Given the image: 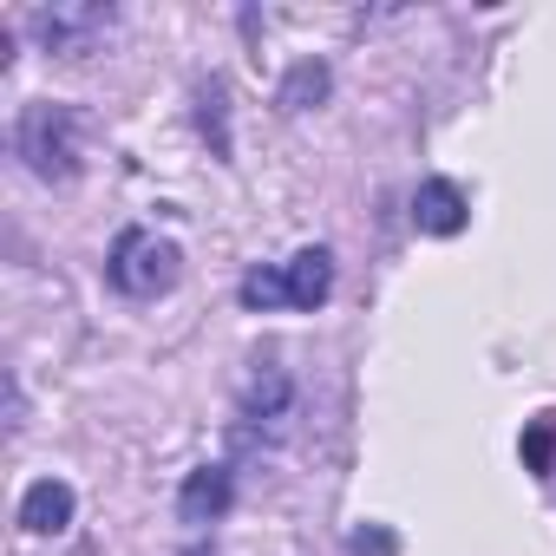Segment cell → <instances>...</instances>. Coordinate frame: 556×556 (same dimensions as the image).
<instances>
[{
    "label": "cell",
    "mask_w": 556,
    "mask_h": 556,
    "mask_svg": "<svg viewBox=\"0 0 556 556\" xmlns=\"http://www.w3.org/2000/svg\"><path fill=\"white\" fill-rule=\"evenodd\" d=\"M177 268H184V255H177V242H157L151 229H125L118 242H112V282L125 289V295H164V289H177Z\"/></svg>",
    "instance_id": "cell-1"
},
{
    "label": "cell",
    "mask_w": 556,
    "mask_h": 556,
    "mask_svg": "<svg viewBox=\"0 0 556 556\" xmlns=\"http://www.w3.org/2000/svg\"><path fill=\"white\" fill-rule=\"evenodd\" d=\"M21 157L34 164V177L66 184L79 151H73V112L66 105H27L21 112Z\"/></svg>",
    "instance_id": "cell-2"
},
{
    "label": "cell",
    "mask_w": 556,
    "mask_h": 556,
    "mask_svg": "<svg viewBox=\"0 0 556 556\" xmlns=\"http://www.w3.org/2000/svg\"><path fill=\"white\" fill-rule=\"evenodd\" d=\"M465 190L458 184H445V177H432V184H419L413 190V223L426 229V236H458L465 229Z\"/></svg>",
    "instance_id": "cell-3"
},
{
    "label": "cell",
    "mask_w": 556,
    "mask_h": 556,
    "mask_svg": "<svg viewBox=\"0 0 556 556\" xmlns=\"http://www.w3.org/2000/svg\"><path fill=\"white\" fill-rule=\"evenodd\" d=\"M21 523H27L34 536H60V530L73 523V484H60V478L27 484V497H21Z\"/></svg>",
    "instance_id": "cell-4"
},
{
    "label": "cell",
    "mask_w": 556,
    "mask_h": 556,
    "mask_svg": "<svg viewBox=\"0 0 556 556\" xmlns=\"http://www.w3.org/2000/svg\"><path fill=\"white\" fill-rule=\"evenodd\" d=\"M282 275H289V308H321L328 289H334V255L328 249H302Z\"/></svg>",
    "instance_id": "cell-5"
},
{
    "label": "cell",
    "mask_w": 556,
    "mask_h": 556,
    "mask_svg": "<svg viewBox=\"0 0 556 556\" xmlns=\"http://www.w3.org/2000/svg\"><path fill=\"white\" fill-rule=\"evenodd\" d=\"M223 510H229V471H223V465L190 471V478H184V497H177V517H184V523H210V517H223Z\"/></svg>",
    "instance_id": "cell-6"
},
{
    "label": "cell",
    "mask_w": 556,
    "mask_h": 556,
    "mask_svg": "<svg viewBox=\"0 0 556 556\" xmlns=\"http://www.w3.org/2000/svg\"><path fill=\"white\" fill-rule=\"evenodd\" d=\"M112 14H99V8H86V14H40V34H47V47H60V53H86V34H99Z\"/></svg>",
    "instance_id": "cell-7"
},
{
    "label": "cell",
    "mask_w": 556,
    "mask_h": 556,
    "mask_svg": "<svg viewBox=\"0 0 556 556\" xmlns=\"http://www.w3.org/2000/svg\"><path fill=\"white\" fill-rule=\"evenodd\" d=\"M242 302L262 308V315L282 308V302H289V275H282V268H249V275H242Z\"/></svg>",
    "instance_id": "cell-8"
},
{
    "label": "cell",
    "mask_w": 556,
    "mask_h": 556,
    "mask_svg": "<svg viewBox=\"0 0 556 556\" xmlns=\"http://www.w3.org/2000/svg\"><path fill=\"white\" fill-rule=\"evenodd\" d=\"M556 465V413H543V419H530L523 426V471H549Z\"/></svg>",
    "instance_id": "cell-9"
},
{
    "label": "cell",
    "mask_w": 556,
    "mask_h": 556,
    "mask_svg": "<svg viewBox=\"0 0 556 556\" xmlns=\"http://www.w3.org/2000/svg\"><path fill=\"white\" fill-rule=\"evenodd\" d=\"M321 92H328V66H315V60H308V66H295V73H289L282 105H289V112H302V105H308V99H321Z\"/></svg>",
    "instance_id": "cell-10"
},
{
    "label": "cell",
    "mask_w": 556,
    "mask_h": 556,
    "mask_svg": "<svg viewBox=\"0 0 556 556\" xmlns=\"http://www.w3.org/2000/svg\"><path fill=\"white\" fill-rule=\"evenodd\" d=\"M282 406H289L282 374H268V380H255V387H249V413H282Z\"/></svg>",
    "instance_id": "cell-11"
},
{
    "label": "cell",
    "mask_w": 556,
    "mask_h": 556,
    "mask_svg": "<svg viewBox=\"0 0 556 556\" xmlns=\"http://www.w3.org/2000/svg\"><path fill=\"white\" fill-rule=\"evenodd\" d=\"M354 556H400V543H393V530L367 523V530H354Z\"/></svg>",
    "instance_id": "cell-12"
},
{
    "label": "cell",
    "mask_w": 556,
    "mask_h": 556,
    "mask_svg": "<svg viewBox=\"0 0 556 556\" xmlns=\"http://www.w3.org/2000/svg\"><path fill=\"white\" fill-rule=\"evenodd\" d=\"M203 131H216V151H229V131H223V86H203Z\"/></svg>",
    "instance_id": "cell-13"
}]
</instances>
